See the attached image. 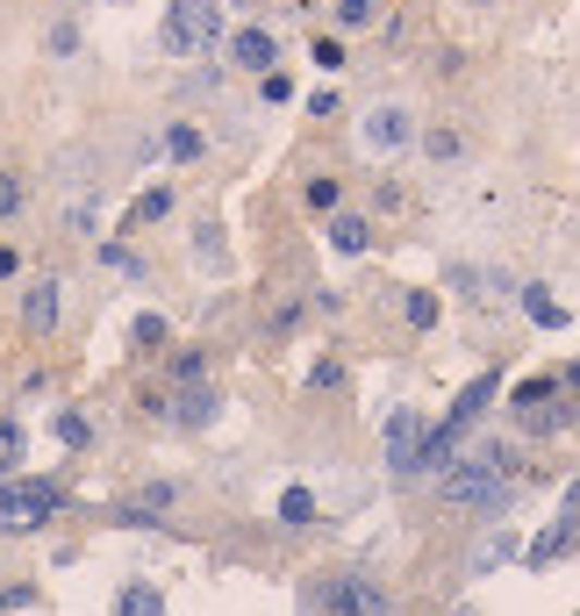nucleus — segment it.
Returning <instances> with one entry per match:
<instances>
[{
    "mask_svg": "<svg viewBox=\"0 0 580 616\" xmlns=\"http://www.w3.org/2000/svg\"><path fill=\"white\" fill-rule=\"evenodd\" d=\"M215 36H222V8L215 0H172L158 44H165L172 58H187V51H201V44H215Z\"/></svg>",
    "mask_w": 580,
    "mask_h": 616,
    "instance_id": "nucleus-1",
    "label": "nucleus"
},
{
    "mask_svg": "<svg viewBox=\"0 0 580 616\" xmlns=\"http://www.w3.org/2000/svg\"><path fill=\"white\" fill-rule=\"evenodd\" d=\"M58 509H65V488H51V480H8L0 488V531H36Z\"/></svg>",
    "mask_w": 580,
    "mask_h": 616,
    "instance_id": "nucleus-2",
    "label": "nucleus"
},
{
    "mask_svg": "<svg viewBox=\"0 0 580 616\" xmlns=\"http://www.w3.org/2000/svg\"><path fill=\"white\" fill-rule=\"evenodd\" d=\"M359 144L373 158H394V151H409L416 144V115L402 101H380V108H366V122H359Z\"/></svg>",
    "mask_w": 580,
    "mask_h": 616,
    "instance_id": "nucleus-3",
    "label": "nucleus"
},
{
    "mask_svg": "<svg viewBox=\"0 0 580 616\" xmlns=\"http://www.w3.org/2000/svg\"><path fill=\"white\" fill-rule=\"evenodd\" d=\"M416 452H423V416L416 409H387V466L402 480H416Z\"/></svg>",
    "mask_w": 580,
    "mask_h": 616,
    "instance_id": "nucleus-4",
    "label": "nucleus"
},
{
    "mask_svg": "<svg viewBox=\"0 0 580 616\" xmlns=\"http://www.w3.org/2000/svg\"><path fill=\"white\" fill-rule=\"evenodd\" d=\"M230 65H237V72H273L280 65L273 29H237V36H230Z\"/></svg>",
    "mask_w": 580,
    "mask_h": 616,
    "instance_id": "nucleus-5",
    "label": "nucleus"
},
{
    "mask_svg": "<svg viewBox=\"0 0 580 616\" xmlns=\"http://www.w3.org/2000/svg\"><path fill=\"white\" fill-rule=\"evenodd\" d=\"M495 394H502V373H480V380H466V387H459V402H452V416H444V423H452V430H473L480 416H488V402H495Z\"/></svg>",
    "mask_w": 580,
    "mask_h": 616,
    "instance_id": "nucleus-6",
    "label": "nucleus"
},
{
    "mask_svg": "<svg viewBox=\"0 0 580 616\" xmlns=\"http://www.w3.org/2000/svg\"><path fill=\"white\" fill-rule=\"evenodd\" d=\"M323 609H337V616H380L387 602H380V588H366V581H330L323 588Z\"/></svg>",
    "mask_w": 580,
    "mask_h": 616,
    "instance_id": "nucleus-7",
    "label": "nucleus"
},
{
    "mask_svg": "<svg viewBox=\"0 0 580 616\" xmlns=\"http://www.w3.org/2000/svg\"><path fill=\"white\" fill-rule=\"evenodd\" d=\"M573 545H580V516H559V523H552V531L538 538V545H530L523 559H530V566H552V559H566Z\"/></svg>",
    "mask_w": 580,
    "mask_h": 616,
    "instance_id": "nucleus-8",
    "label": "nucleus"
},
{
    "mask_svg": "<svg viewBox=\"0 0 580 616\" xmlns=\"http://www.w3.org/2000/svg\"><path fill=\"white\" fill-rule=\"evenodd\" d=\"M115 616H165V595H158L151 581H129L115 595Z\"/></svg>",
    "mask_w": 580,
    "mask_h": 616,
    "instance_id": "nucleus-9",
    "label": "nucleus"
},
{
    "mask_svg": "<svg viewBox=\"0 0 580 616\" xmlns=\"http://www.w3.org/2000/svg\"><path fill=\"white\" fill-rule=\"evenodd\" d=\"M330 244H337L344 258H359L366 244H373V230H366V215H330Z\"/></svg>",
    "mask_w": 580,
    "mask_h": 616,
    "instance_id": "nucleus-10",
    "label": "nucleus"
},
{
    "mask_svg": "<svg viewBox=\"0 0 580 616\" xmlns=\"http://www.w3.org/2000/svg\"><path fill=\"white\" fill-rule=\"evenodd\" d=\"M22 323L29 330H51L58 323V287L44 280V287H29V301H22Z\"/></svg>",
    "mask_w": 580,
    "mask_h": 616,
    "instance_id": "nucleus-11",
    "label": "nucleus"
},
{
    "mask_svg": "<svg viewBox=\"0 0 580 616\" xmlns=\"http://www.w3.org/2000/svg\"><path fill=\"white\" fill-rule=\"evenodd\" d=\"M180 423H194V430H201V423H215V387H208V380L180 394Z\"/></svg>",
    "mask_w": 580,
    "mask_h": 616,
    "instance_id": "nucleus-12",
    "label": "nucleus"
},
{
    "mask_svg": "<svg viewBox=\"0 0 580 616\" xmlns=\"http://www.w3.org/2000/svg\"><path fill=\"white\" fill-rule=\"evenodd\" d=\"M523 316H530V323H545V330L566 323V308L552 301V287H523Z\"/></svg>",
    "mask_w": 580,
    "mask_h": 616,
    "instance_id": "nucleus-13",
    "label": "nucleus"
},
{
    "mask_svg": "<svg viewBox=\"0 0 580 616\" xmlns=\"http://www.w3.org/2000/svg\"><path fill=\"white\" fill-rule=\"evenodd\" d=\"M165 151H172V158H201V151H208V137L194 130V122H172V130H165Z\"/></svg>",
    "mask_w": 580,
    "mask_h": 616,
    "instance_id": "nucleus-14",
    "label": "nucleus"
},
{
    "mask_svg": "<svg viewBox=\"0 0 580 616\" xmlns=\"http://www.w3.org/2000/svg\"><path fill=\"white\" fill-rule=\"evenodd\" d=\"M502 559H516V538H509V531H495V538H488V545L473 552V574H495Z\"/></svg>",
    "mask_w": 580,
    "mask_h": 616,
    "instance_id": "nucleus-15",
    "label": "nucleus"
},
{
    "mask_svg": "<svg viewBox=\"0 0 580 616\" xmlns=\"http://www.w3.org/2000/svg\"><path fill=\"white\" fill-rule=\"evenodd\" d=\"M280 523H316V495H308V488H287V495H280Z\"/></svg>",
    "mask_w": 580,
    "mask_h": 616,
    "instance_id": "nucleus-16",
    "label": "nucleus"
},
{
    "mask_svg": "<svg viewBox=\"0 0 580 616\" xmlns=\"http://www.w3.org/2000/svg\"><path fill=\"white\" fill-rule=\"evenodd\" d=\"M402 301H409V308H402V316H409V323H416V330H430V323H437V294H430V287H416V294H402Z\"/></svg>",
    "mask_w": 580,
    "mask_h": 616,
    "instance_id": "nucleus-17",
    "label": "nucleus"
},
{
    "mask_svg": "<svg viewBox=\"0 0 580 616\" xmlns=\"http://www.w3.org/2000/svg\"><path fill=\"white\" fill-rule=\"evenodd\" d=\"M337 201H344V187L330 180V172H323V180H308V208H323V215H337Z\"/></svg>",
    "mask_w": 580,
    "mask_h": 616,
    "instance_id": "nucleus-18",
    "label": "nucleus"
},
{
    "mask_svg": "<svg viewBox=\"0 0 580 616\" xmlns=\"http://www.w3.org/2000/svg\"><path fill=\"white\" fill-rule=\"evenodd\" d=\"M58 438H65V445H94V423H86L79 409H58Z\"/></svg>",
    "mask_w": 580,
    "mask_h": 616,
    "instance_id": "nucleus-19",
    "label": "nucleus"
},
{
    "mask_svg": "<svg viewBox=\"0 0 580 616\" xmlns=\"http://www.w3.org/2000/svg\"><path fill=\"white\" fill-rule=\"evenodd\" d=\"M172 380H180V387H201V380H208V359H201V352H180V359H172Z\"/></svg>",
    "mask_w": 580,
    "mask_h": 616,
    "instance_id": "nucleus-20",
    "label": "nucleus"
},
{
    "mask_svg": "<svg viewBox=\"0 0 580 616\" xmlns=\"http://www.w3.org/2000/svg\"><path fill=\"white\" fill-rule=\"evenodd\" d=\"M373 8H380V0H337V22H344V29H366Z\"/></svg>",
    "mask_w": 580,
    "mask_h": 616,
    "instance_id": "nucleus-21",
    "label": "nucleus"
},
{
    "mask_svg": "<svg viewBox=\"0 0 580 616\" xmlns=\"http://www.w3.org/2000/svg\"><path fill=\"white\" fill-rule=\"evenodd\" d=\"M129 344H144V352L165 344V323H158V316H137V323H129Z\"/></svg>",
    "mask_w": 580,
    "mask_h": 616,
    "instance_id": "nucleus-22",
    "label": "nucleus"
},
{
    "mask_svg": "<svg viewBox=\"0 0 580 616\" xmlns=\"http://www.w3.org/2000/svg\"><path fill=\"white\" fill-rule=\"evenodd\" d=\"M165 208H172V194H165V187H151V194H144V201H137V223H158Z\"/></svg>",
    "mask_w": 580,
    "mask_h": 616,
    "instance_id": "nucleus-23",
    "label": "nucleus"
},
{
    "mask_svg": "<svg viewBox=\"0 0 580 616\" xmlns=\"http://www.w3.org/2000/svg\"><path fill=\"white\" fill-rule=\"evenodd\" d=\"M545 394H552V380H523L516 387V409H545Z\"/></svg>",
    "mask_w": 580,
    "mask_h": 616,
    "instance_id": "nucleus-24",
    "label": "nucleus"
},
{
    "mask_svg": "<svg viewBox=\"0 0 580 616\" xmlns=\"http://www.w3.org/2000/svg\"><path fill=\"white\" fill-rule=\"evenodd\" d=\"M0 215H22V180L15 172H0Z\"/></svg>",
    "mask_w": 580,
    "mask_h": 616,
    "instance_id": "nucleus-25",
    "label": "nucleus"
},
{
    "mask_svg": "<svg viewBox=\"0 0 580 616\" xmlns=\"http://www.w3.org/2000/svg\"><path fill=\"white\" fill-rule=\"evenodd\" d=\"M316 65H323V72L344 65V44H337V36H323V44H316Z\"/></svg>",
    "mask_w": 580,
    "mask_h": 616,
    "instance_id": "nucleus-26",
    "label": "nucleus"
},
{
    "mask_svg": "<svg viewBox=\"0 0 580 616\" xmlns=\"http://www.w3.org/2000/svg\"><path fill=\"white\" fill-rule=\"evenodd\" d=\"M266 101H294V79H287V72H266Z\"/></svg>",
    "mask_w": 580,
    "mask_h": 616,
    "instance_id": "nucleus-27",
    "label": "nucleus"
},
{
    "mask_svg": "<svg viewBox=\"0 0 580 616\" xmlns=\"http://www.w3.org/2000/svg\"><path fill=\"white\" fill-rule=\"evenodd\" d=\"M430 158H459V137L452 130H430Z\"/></svg>",
    "mask_w": 580,
    "mask_h": 616,
    "instance_id": "nucleus-28",
    "label": "nucleus"
},
{
    "mask_svg": "<svg viewBox=\"0 0 580 616\" xmlns=\"http://www.w3.org/2000/svg\"><path fill=\"white\" fill-rule=\"evenodd\" d=\"M0 452H8V459L22 452V423H8V416H0Z\"/></svg>",
    "mask_w": 580,
    "mask_h": 616,
    "instance_id": "nucleus-29",
    "label": "nucleus"
},
{
    "mask_svg": "<svg viewBox=\"0 0 580 616\" xmlns=\"http://www.w3.org/2000/svg\"><path fill=\"white\" fill-rule=\"evenodd\" d=\"M29 602V588H0V609H22Z\"/></svg>",
    "mask_w": 580,
    "mask_h": 616,
    "instance_id": "nucleus-30",
    "label": "nucleus"
},
{
    "mask_svg": "<svg viewBox=\"0 0 580 616\" xmlns=\"http://www.w3.org/2000/svg\"><path fill=\"white\" fill-rule=\"evenodd\" d=\"M15 266H22V258L8 251V244H0V280H15Z\"/></svg>",
    "mask_w": 580,
    "mask_h": 616,
    "instance_id": "nucleus-31",
    "label": "nucleus"
},
{
    "mask_svg": "<svg viewBox=\"0 0 580 616\" xmlns=\"http://www.w3.org/2000/svg\"><path fill=\"white\" fill-rule=\"evenodd\" d=\"M566 516H580V480H573V488H566Z\"/></svg>",
    "mask_w": 580,
    "mask_h": 616,
    "instance_id": "nucleus-32",
    "label": "nucleus"
}]
</instances>
